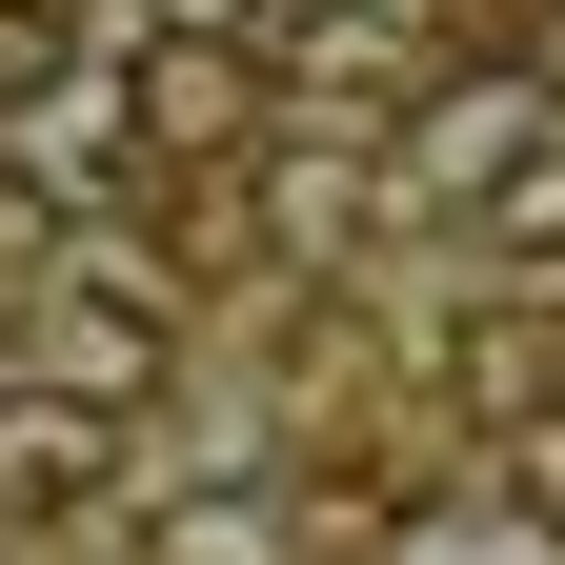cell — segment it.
Here are the masks:
<instances>
[{
	"instance_id": "obj_9",
	"label": "cell",
	"mask_w": 565,
	"mask_h": 565,
	"mask_svg": "<svg viewBox=\"0 0 565 565\" xmlns=\"http://www.w3.org/2000/svg\"><path fill=\"white\" fill-rule=\"evenodd\" d=\"M41 263H61V202H41L21 162H0V303H41Z\"/></svg>"
},
{
	"instance_id": "obj_10",
	"label": "cell",
	"mask_w": 565,
	"mask_h": 565,
	"mask_svg": "<svg viewBox=\"0 0 565 565\" xmlns=\"http://www.w3.org/2000/svg\"><path fill=\"white\" fill-rule=\"evenodd\" d=\"M282 0H141V41H263Z\"/></svg>"
},
{
	"instance_id": "obj_4",
	"label": "cell",
	"mask_w": 565,
	"mask_h": 565,
	"mask_svg": "<svg viewBox=\"0 0 565 565\" xmlns=\"http://www.w3.org/2000/svg\"><path fill=\"white\" fill-rule=\"evenodd\" d=\"M141 565H303V525H282L263 484H202V505H162V525H141Z\"/></svg>"
},
{
	"instance_id": "obj_1",
	"label": "cell",
	"mask_w": 565,
	"mask_h": 565,
	"mask_svg": "<svg viewBox=\"0 0 565 565\" xmlns=\"http://www.w3.org/2000/svg\"><path fill=\"white\" fill-rule=\"evenodd\" d=\"M121 484V424H102V384H0V525H82Z\"/></svg>"
},
{
	"instance_id": "obj_8",
	"label": "cell",
	"mask_w": 565,
	"mask_h": 565,
	"mask_svg": "<svg viewBox=\"0 0 565 565\" xmlns=\"http://www.w3.org/2000/svg\"><path fill=\"white\" fill-rule=\"evenodd\" d=\"M484 243H505V263H565V141H525V162L484 182Z\"/></svg>"
},
{
	"instance_id": "obj_2",
	"label": "cell",
	"mask_w": 565,
	"mask_h": 565,
	"mask_svg": "<svg viewBox=\"0 0 565 565\" xmlns=\"http://www.w3.org/2000/svg\"><path fill=\"white\" fill-rule=\"evenodd\" d=\"M41 364L61 384H162V303H141V282H82V263H41Z\"/></svg>"
},
{
	"instance_id": "obj_7",
	"label": "cell",
	"mask_w": 565,
	"mask_h": 565,
	"mask_svg": "<svg viewBox=\"0 0 565 565\" xmlns=\"http://www.w3.org/2000/svg\"><path fill=\"white\" fill-rule=\"evenodd\" d=\"M61 82H82V21L61 0H0V121H41Z\"/></svg>"
},
{
	"instance_id": "obj_5",
	"label": "cell",
	"mask_w": 565,
	"mask_h": 565,
	"mask_svg": "<svg viewBox=\"0 0 565 565\" xmlns=\"http://www.w3.org/2000/svg\"><path fill=\"white\" fill-rule=\"evenodd\" d=\"M545 384H565V343H545V323H445V404H484V424H525Z\"/></svg>"
},
{
	"instance_id": "obj_3",
	"label": "cell",
	"mask_w": 565,
	"mask_h": 565,
	"mask_svg": "<svg viewBox=\"0 0 565 565\" xmlns=\"http://www.w3.org/2000/svg\"><path fill=\"white\" fill-rule=\"evenodd\" d=\"M525 162V82H445V121H404V182H505Z\"/></svg>"
},
{
	"instance_id": "obj_6",
	"label": "cell",
	"mask_w": 565,
	"mask_h": 565,
	"mask_svg": "<svg viewBox=\"0 0 565 565\" xmlns=\"http://www.w3.org/2000/svg\"><path fill=\"white\" fill-rule=\"evenodd\" d=\"M404 565H565V505H445L404 525Z\"/></svg>"
}]
</instances>
